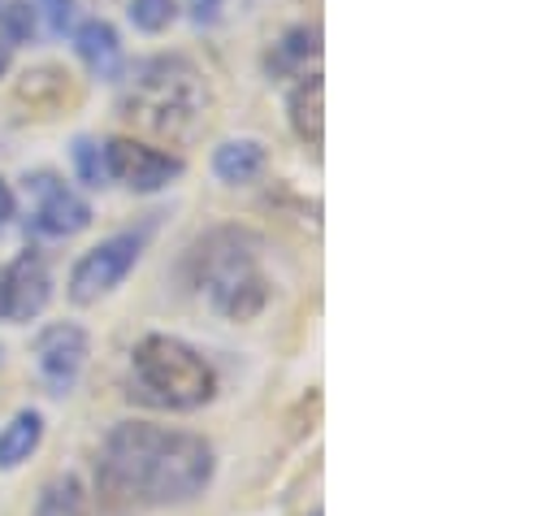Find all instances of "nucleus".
Instances as JSON below:
<instances>
[{
  "label": "nucleus",
  "instance_id": "9",
  "mask_svg": "<svg viewBox=\"0 0 559 516\" xmlns=\"http://www.w3.org/2000/svg\"><path fill=\"white\" fill-rule=\"evenodd\" d=\"M48 295H52V273H48V260L39 253H22L4 269V317L31 321L44 313Z\"/></svg>",
  "mask_w": 559,
  "mask_h": 516
},
{
  "label": "nucleus",
  "instance_id": "14",
  "mask_svg": "<svg viewBox=\"0 0 559 516\" xmlns=\"http://www.w3.org/2000/svg\"><path fill=\"white\" fill-rule=\"evenodd\" d=\"M31 516H87L83 482H79V478H70V473H57L52 482H44V491H39L35 513Z\"/></svg>",
  "mask_w": 559,
  "mask_h": 516
},
{
  "label": "nucleus",
  "instance_id": "5",
  "mask_svg": "<svg viewBox=\"0 0 559 516\" xmlns=\"http://www.w3.org/2000/svg\"><path fill=\"white\" fill-rule=\"evenodd\" d=\"M140 235H114V239L96 244L92 253H83V260L70 273V300L74 304H100L109 291H118L127 282V273L140 265Z\"/></svg>",
  "mask_w": 559,
  "mask_h": 516
},
{
  "label": "nucleus",
  "instance_id": "23",
  "mask_svg": "<svg viewBox=\"0 0 559 516\" xmlns=\"http://www.w3.org/2000/svg\"><path fill=\"white\" fill-rule=\"evenodd\" d=\"M4 66H9V52H4V48H0V74H4Z\"/></svg>",
  "mask_w": 559,
  "mask_h": 516
},
{
  "label": "nucleus",
  "instance_id": "19",
  "mask_svg": "<svg viewBox=\"0 0 559 516\" xmlns=\"http://www.w3.org/2000/svg\"><path fill=\"white\" fill-rule=\"evenodd\" d=\"M44 4H48V26L61 35L74 22V0H44Z\"/></svg>",
  "mask_w": 559,
  "mask_h": 516
},
{
  "label": "nucleus",
  "instance_id": "16",
  "mask_svg": "<svg viewBox=\"0 0 559 516\" xmlns=\"http://www.w3.org/2000/svg\"><path fill=\"white\" fill-rule=\"evenodd\" d=\"M131 22L147 35H160L178 22V0H131Z\"/></svg>",
  "mask_w": 559,
  "mask_h": 516
},
{
  "label": "nucleus",
  "instance_id": "18",
  "mask_svg": "<svg viewBox=\"0 0 559 516\" xmlns=\"http://www.w3.org/2000/svg\"><path fill=\"white\" fill-rule=\"evenodd\" d=\"M0 22H4V35H9V39H26V35L35 31V9H31L26 0H9V4L0 9Z\"/></svg>",
  "mask_w": 559,
  "mask_h": 516
},
{
  "label": "nucleus",
  "instance_id": "22",
  "mask_svg": "<svg viewBox=\"0 0 559 516\" xmlns=\"http://www.w3.org/2000/svg\"><path fill=\"white\" fill-rule=\"evenodd\" d=\"M0 317H4V273H0Z\"/></svg>",
  "mask_w": 559,
  "mask_h": 516
},
{
  "label": "nucleus",
  "instance_id": "1",
  "mask_svg": "<svg viewBox=\"0 0 559 516\" xmlns=\"http://www.w3.org/2000/svg\"><path fill=\"white\" fill-rule=\"evenodd\" d=\"M213 447L200 434L165 430L147 421H122L105 438L100 456V491L109 500L156 508V504H187L204 495L213 482Z\"/></svg>",
  "mask_w": 559,
  "mask_h": 516
},
{
  "label": "nucleus",
  "instance_id": "2",
  "mask_svg": "<svg viewBox=\"0 0 559 516\" xmlns=\"http://www.w3.org/2000/svg\"><path fill=\"white\" fill-rule=\"evenodd\" d=\"M131 395L152 408L191 412L217 395V374L191 343L174 335H147L131 352Z\"/></svg>",
  "mask_w": 559,
  "mask_h": 516
},
{
  "label": "nucleus",
  "instance_id": "12",
  "mask_svg": "<svg viewBox=\"0 0 559 516\" xmlns=\"http://www.w3.org/2000/svg\"><path fill=\"white\" fill-rule=\"evenodd\" d=\"M213 169H217V178L230 183V187L257 183V178L265 174V148H261L257 139H230V143L217 148Z\"/></svg>",
  "mask_w": 559,
  "mask_h": 516
},
{
  "label": "nucleus",
  "instance_id": "15",
  "mask_svg": "<svg viewBox=\"0 0 559 516\" xmlns=\"http://www.w3.org/2000/svg\"><path fill=\"white\" fill-rule=\"evenodd\" d=\"M321 35L317 31H308V26H299V31H290L282 44H274V57H270V70H278V74H286V70H299L304 61H312L317 52H321V44H317Z\"/></svg>",
  "mask_w": 559,
  "mask_h": 516
},
{
  "label": "nucleus",
  "instance_id": "4",
  "mask_svg": "<svg viewBox=\"0 0 559 516\" xmlns=\"http://www.w3.org/2000/svg\"><path fill=\"white\" fill-rule=\"evenodd\" d=\"M261 244L248 231H213L200 248H195V282L209 295V304L235 321H252L270 291H265V273H261Z\"/></svg>",
  "mask_w": 559,
  "mask_h": 516
},
{
  "label": "nucleus",
  "instance_id": "6",
  "mask_svg": "<svg viewBox=\"0 0 559 516\" xmlns=\"http://www.w3.org/2000/svg\"><path fill=\"white\" fill-rule=\"evenodd\" d=\"M35 370H39V383L48 387V395H70L83 365H87V330L74 326V321H52L35 335Z\"/></svg>",
  "mask_w": 559,
  "mask_h": 516
},
{
  "label": "nucleus",
  "instance_id": "11",
  "mask_svg": "<svg viewBox=\"0 0 559 516\" xmlns=\"http://www.w3.org/2000/svg\"><path fill=\"white\" fill-rule=\"evenodd\" d=\"M290 127L308 148H321V139H325V83H321V74H308L290 92Z\"/></svg>",
  "mask_w": 559,
  "mask_h": 516
},
{
  "label": "nucleus",
  "instance_id": "13",
  "mask_svg": "<svg viewBox=\"0 0 559 516\" xmlns=\"http://www.w3.org/2000/svg\"><path fill=\"white\" fill-rule=\"evenodd\" d=\"M39 438H44V417H39L35 408L17 412V417L0 430V469H17L22 460H31L35 447H39Z\"/></svg>",
  "mask_w": 559,
  "mask_h": 516
},
{
  "label": "nucleus",
  "instance_id": "17",
  "mask_svg": "<svg viewBox=\"0 0 559 516\" xmlns=\"http://www.w3.org/2000/svg\"><path fill=\"white\" fill-rule=\"evenodd\" d=\"M74 169L87 187H105L109 178V161H105V148L96 139H74Z\"/></svg>",
  "mask_w": 559,
  "mask_h": 516
},
{
  "label": "nucleus",
  "instance_id": "7",
  "mask_svg": "<svg viewBox=\"0 0 559 516\" xmlns=\"http://www.w3.org/2000/svg\"><path fill=\"white\" fill-rule=\"evenodd\" d=\"M26 200H31V226L52 239H70L92 226L87 200H79L57 174H31L26 178Z\"/></svg>",
  "mask_w": 559,
  "mask_h": 516
},
{
  "label": "nucleus",
  "instance_id": "21",
  "mask_svg": "<svg viewBox=\"0 0 559 516\" xmlns=\"http://www.w3.org/2000/svg\"><path fill=\"white\" fill-rule=\"evenodd\" d=\"M13 218V191H9V183H0V226Z\"/></svg>",
  "mask_w": 559,
  "mask_h": 516
},
{
  "label": "nucleus",
  "instance_id": "20",
  "mask_svg": "<svg viewBox=\"0 0 559 516\" xmlns=\"http://www.w3.org/2000/svg\"><path fill=\"white\" fill-rule=\"evenodd\" d=\"M187 4H191V17H195L200 26H213V22L222 17V4H226V0H187Z\"/></svg>",
  "mask_w": 559,
  "mask_h": 516
},
{
  "label": "nucleus",
  "instance_id": "10",
  "mask_svg": "<svg viewBox=\"0 0 559 516\" xmlns=\"http://www.w3.org/2000/svg\"><path fill=\"white\" fill-rule=\"evenodd\" d=\"M74 48L83 57V66L96 74V79H118L122 74V39L118 31L105 22V17H92L74 31Z\"/></svg>",
  "mask_w": 559,
  "mask_h": 516
},
{
  "label": "nucleus",
  "instance_id": "3",
  "mask_svg": "<svg viewBox=\"0 0 559 516\" xmlns=\"http://www.w3.org/2000/svg\"><path fill=\"white\" fill-rule=\"evenodd\" d=\"M204 105H209L204 79L182 57H156V61L140 66V74L122 101L127 118L160 139H187L200 127Z\"/></svg>",
  "mask_w": 559,
  "mask_h": 516
},
{
  "label": "nucleus",
  "instance_id": "8",
  "mask_svg": "<svg viewBox=\"0 0 559 516\" xmlns=\"http://www.w3.org/2000/svg\"><path fill=\"white\" fill-rule=\"evenodd\" d=\"M105 161H109V178L127 183L140 196H152V191L169 187L182 174L178 156H169L160 148H147L140 139H109L105 143Z\"/></svg>",
  "mask_w": 559,
  "mask_h": 516
}]
</instances>
